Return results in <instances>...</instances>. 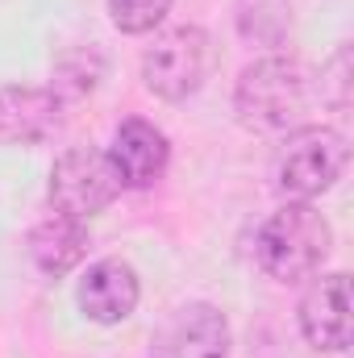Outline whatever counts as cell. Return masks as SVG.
Returning a JSON list of instances; mask_svg holds the SVG:
<instances>
[{
    "mask_svg": "<svg viewBox=\"0 0 354 358\" xmlns=\"http://www.w3.org/2000/svg\"><path fill=\"white\" fill-rule=\"evenodd\" d=\"M317 100L313 71L296 59H255L234 88V113L250 134H292Z\"/></svg>",
    "mask_w": 354,
    "mask_h": 358,
    "instance_id": "obj_1",
    "label": "cell"
},
{
    "mask_svg": "<svg viewBox=\"0 0 354 358\" xmlns=\"http://www.w3.org/2000/svg\"><path fill=\"white\" fill-rule=\"evenodd\" d=\"M334 255V229L313 200H288L255 234V263L275 283H309Z\"/></svg>",
    "mask_w": 354,
    "mask_h": 358,
    "instance_id": "obj_2",
    "label": "cell"
},
{
    "mask_svg": "<svg viewBox=\"0 0 354 358\" xmlns=\"http://www.w3.org/2000/svg\"><path fill=\"white\" fill-rule=\"evenodd\" d=\"M351 163V146L330 125H300L288 134L275 159V187L288 200H317L330 192Z\"/></svg>",
    "mask_w": 354,
    "mask_h": 358,
    "instance_id": "obj_3",
    "label": "cell"
},
{
    "mask_svg": "<svg viewBox=\"0 0 354 358\" xmlns=\"http://www.w3.org/2000/svg\"><path fill=\"white\" fill-rule=\"evenodd\" d=\"M213 71V38L200 25H176L155 38V46L142 55V84L159 100H187L204 88Z\"/></svg>",
    "mask_w": 354,
    "mask_h": 358,
    "instance_id": "obj_4",
    "label": "cell"
},
{
    "mask_svg": "<svg viewBox=\"0 0 354 358\" xmlns=\"http://www.w3.org/2000/svg\"><path fill=\"white\" fill-rule=\"evenodd\" d=\"M117 192H121V183L113 176V163L96 146H71L50 167V204H55V213L92 221L96 213H104L117 200Z\"/></svg>",
    "mask_w": 354,
    "mask_h": 358,
    "instance_id": "obj_5",
    "label": "cell"
},
{
    "mask_svg": "<svg viewBox=\"0 0 354 358\" xmlns=\"http://www.w3.org/2000/svg\"><path fill=\"white\" fill-rule=\"evenodd\" d=\"M229 342L225 313L208 300H187L159 321L146 358H229Z\"/></svg>",
    "mask_w": 354,
    "mask_h": 358,
    "instance_id": "obj_6",
    "label": "cell"
},
{
    "mask_svg": "<svg viewBox=\"0 0 354 358\" xmlns=\"http://www.w3.org/2000/svg\"><path fill=\"white\" fill-rule=\"evenodd\" d=\"M300 334L321 355H342L351 346V275H313L300 296Z\"/></svg>",
    "mask_w": 354,
    "mask_h": 358,
    "instance_id": "obj_7",
    "label": "cell"
},
{
    "mask_svg": "<svg viewBox=\"0 0 354 358\" xmlns=\"http://www.w3.org/2000/svg\"><path fill=\"white\" fill-rule=\"evenodd\" d=\"M108 163H113V176L121 187H150L159 183L167 163H171V146H167V134L142 117H129L117 125L113 134V146L104 150Z\"/></svg>",
    "mask_w": 354,
    "mask_h": 358,
    "instance_id": "obj_8",
    "label": "cell"
},
{
    "mask_svg": "<svg viewBox=\"0 0 354 358\" xmlns=\"http://www.w3.org/2000/svg\"><path fill=\"white\" fill-rule=\"evenodd\" d=\"M142 300V283H138V271L129 267L125 259H100L84 271L80 287H76V304L80 313L96 321V325H121L134 317Z\"/></svg>",
    "mask_w": 354,
    "mask_h": 358,
    "instance_id": "obj_9",
    "label": "cell"
},
{
    "mask_svg": "<svg viewBox=\"0 0 354 358\" xmlns=\"http://www.w3.org/2000/svg\"><path fill=\"white\" fill-rule=\"evenodd\" d=\"M63 121V96L55 88L8 84L0 88V146L46 142Z\"/></svg>",
    "mask_w": 354,
    "mask_h": 358,
    "instance_id": "obj_10",
    "label": "cell"
},
{
    "mask_svg": "<svg viewBox=\"0 0 354 358\" xmlns=\"http://www.w3.org/2000/svg\"><path fill=\"white\" fill-rule=\"evenodd\" d=\"M84 255H88V221H80V217L46 213L29 229V259L50 279H63L67 271H76L84 263Z\"/></svg>",
    "mask_w": 354,
    "mask_h": 358,
    "instance_id": "obj_11",
    "label": "cell"
},
{
    "mask_svg": "<svg viewBox=\"0 0 354 358\" xmlns=\"http://www.w3.org/2000/svg\"><path fill=\"white\" fill-rule=\"evenodd\" d=\"M292 29L288 0H238V34L255 46H279Z\"/></svg>",
    "mask_w": 354,
    "mask_h": 358,
    "instance_id": "obj_12",
    "label": "cell"
},
{
    "mask_svg": "<svg viewBox=\"0 0 354 358\" xmlns=\"http://www.w3.org/2000/svg\"><path fill=\"white\" fill-rule=\"evenodd\" d=\"M171 13V0H108V21L121 34H150Z\"/></svg>",
    "mask_w": 354,
    "mask_h": 358,
    "instance_id": "obj_13",
    "label": "cell"
}]
</instances>
